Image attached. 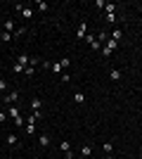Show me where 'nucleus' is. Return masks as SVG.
I'll return each instance as SVG.
<instances>
[{"mask_svg": "<svg viewBox=\"0 0 142 159\" xmlns=\"http://www.w3.org/2000/svg\"><path fill=\"white\" fill-rule=\"evenodd\" d=\"M59 64H62V69H69V66H71V60H69V57H62Z\"/></svg>", "mask_w": 142, "mask_h": 159, "instance_id": "nucleus-18", "label": "nucleus"}, {"mask_svg": "<svg viewBox=\"0 0 142 159\" xmlns=\"http://www.w3.org/2000/svg\"><path fill=\"white\" fill-rule=\"evenodd\" d=\"M121 76H123L121 69H109V79L114 81V83H118V81H121Z\"/></svg>", "mask_w": 142, "mask_h": 159, "instance_id": "nucleus-5", "label": "nucleus"}, {"mask_svg": "<svg viewBox=\"0 0 142 159\" xmlns=\"http://www.w3.org/2000/svg\"><path fill=\"white\" fill-rule=\"evenodd\" d=\"M7 90V81H0V93H5Z\"/></svg>", "mask_w": 142, "mask_h": 159, "instance_id": "nucleus-28", "label": "nucleus"}, {"mask_svg": "<svg viewBox=\"0 0 142 159\" xmlns=\"http://www.w3.org/2000/svg\"><path fill=\"white\" fill-rule=\"evenodd\" d=\"M90 154H93V145H90V143H85V145H81V157H85V159H88Z\"/></svg>", "mask_w": 142, "mask_h": 159, "instance_id": "nucleus-9", "label": "nucleus"}, {"mask_svg": "<svg viewBox=\"0 0 142 159\" xmlns=\"http://www.w3.org/2000/svg\"><path fill=\"white\" fill-rule=\"evenodd\" d=\"M2 31L14 33V31H17V29H14V21H12V19H5V21H2Z\"/></svg>", "mask_w": 142, "mask_h": 159, "instance_id": "nucleus-8", "label": "nucleus"}, {"mask_svg": "<svg viewBox=\"0 0 142 159\" xmlns=\"http://www.w3.org/2000/svg\"><path fill=\"white\" fill-rule=\"evenodd\" d=\"M24 69H26V66H21V64H14V71H17V74H24Z\"/></svg>", "mask_w": 142, "mask_h": 159, "instance_id": "nucleus-26", "label": "nucleus"}, {"mask_svg": "<svg viewBox=\"0 0 142 159\" xmlns=\"http://www.w3.org/2000/svg\"><path fill=\"white\" fill-rule=\"evenodd\" d=\"M74 102H78V105H81V102H85V95H83V93H76V95H74Z\"/></svg>", "mask_w": 142, "mask_h": 159, "instance_id": "nucleus-23", "label": "nucleus"}, {"mask_svg": "<svg viewBox=\"0 0 142 159\" xmlns=\"http://www.w3.org/2000/svg\"><path fill=\"white\" fill-rule=\"evenodd\" d=\"M85 43L90 45V50H102V43L97 40V36H93V33H88V36H85Z\"/></svg>", "mask_w": 142, "mask_h": 159, "instance_id": "nucleus-3", "label": "nucleus"}, {"mask_svg": "<svg viewBox=\"0 0 142 159\" xmlns=\"http://www.w3.org/2000/svg\"><path fill=\"white\" fill-rule=\"evenodd\" d=\"M14 10L24 14V19H31V17H33V10H31V7H24V5H14Z\"/></svg>", "mask_w": 142, "mask_h": 159, "instance_id": "nucleus-4", "label": "nucleus"}, {"mask_svg": "<svg viewBox=\"0 0 142 159\" xmlns=\"http://www.w3.org/2000/svg\"><path fill=\"white\" fill-rule=\"evenodd\" d=\"M0 100H2V102H7V105H14V102L19 100V90H7L5 95H0Z\"/></svg>", "mask_w": 142, "mask_h": 159, "instance_id": "nucleus-1", "label": "nucleus"}, {"mask_svg": "<svg viewBox=\"0 0 142 159\" xmlns=\"http://www.w3.org/2000/svg\"><path fill=\"white\" fill-rule=\"evenodd\" d=\"M5 119H7V112H0V124H2Z\"/></svg>", "mask_w": 142, "mask_h": 159, "instance_id": "nucleus-29", "label": "nucleus"}, {"mask_svg": "<svg viewBox=\"0 0 142 159\" xmlns=\"http://www.w3.org/2000/svg\"><path fill=\"white\" fill-rule=\"evenodd\" d=\"M121 36H123V31H121V29H114V31H111V40H116V43L121 40Z\"/></svg>", "mask_w": 142, "mask_h": 159, "instance_id": "nucleus-15", "label": "nucleus"}, {"mask_svg": "<svg viewBox=\"0 0 142 159\" xmlns=\"http://www.w3.org/2000/svg\"><path fill=\"white\" fill-rule=\"evenodd\" d=\"M107 21L109 24H116V14H107Z\"/></svg>", "mask_w": 142, "mask_h": 159, "instance_id": "nucleus-27", "label": "nucleus"}, {"mask_svg": "<svg viewBox=\"0 0 142 159\" xmlns=\"http://www.w3.org/2000/svg\"><path fill=\"white\" fill-rule=\"evenodd\" d=\"M14 126H24V124H26V119H24V116H21V114H19V116H14Z\"/></svg>", "mask_w": 142, "mask_h": 159, "instance_id": "nucleus-17", "label": "nucleus"}, {"mask_svg": "<svg viewBox=\"0 0 142 159\" xmlns=\"http://www.w3.org/2000/svg\"><path fill=\"white\" fill-rule=\"evenodd\" d=\"M5 143H7L10 147H19V138H17L14 133H10V135H7V138H5Z\"/></svg>", "mask_w": 142, "mask_h": 159, "instance_id": "nucleus-6", "label": "nucleus"}, {"mask_svg": "<svg viewBox=\"0 0 142 159\" xmlns=\"http://www.w3.org/2000/svg\"><path fill=\"white\" fill-rule=\"evenodd\" d=\"M116 48H118V43H116V40H111V38H109L107 43H104V45H102V55H107V57H109V55L114 52Z\"/></svg>", "mask_w": 142, "mask_h": 159, "instance_id": "nucleus-2", "label": "nucleus"}, {"mask_svg": "<svg viewBox=\"0 0 142 159\" xmlns=\"http://www.w3.org/2000/svg\"><path fill=\"white\" fill-rule=\"evenodd\" d=\"M59 150H62L64 154L71 152V143H69V140H62V143H59Z\"/></svg>", "mask_w": 142, "mask_h": 159, "instance_id": "nucleus-14", "label": "nucleus"}, {"mask_svg": "<svg viewBox=\"0 0 142 159\" xmlns=\"http://www.w3.org/2000/svg\"><path fill=\"white\" fill-rule=\"evenodd\" d=\"M0 38L5 40V43H10V40H12L14 36H12V33H7V31H2V33H0Z\"/></svg>", "mask_w": 142, "mask_h": 159, "instance_id": "nucleus-19", "label": "nucleus"}, {"mask_svg": "<svg viewBox=\"0 0 142 159\" xmlns=\"http://www.w3.org/2000/svg\"><path fill=\"white\" fill-rule=\"evenodd\" d=\"M17 64L28 66V64H31V57H28V55H24V52H21V55H17Z\"/></svg>", "mask_w": 142, "mask_h": 159, "instance_id": "nucleus-7", "label": "nucleus"}, {"mask_svg": "<svg viewBox=\"0 0 142 159\" xmlns=\"http://www.w3.org/2000/svg\"><path fill=\"white\" fill-rule=\"evenodd\" d=\"M33 71H36V66H26V69H24V74H26V76H33Z\"/></svg>", "mask_w": 142, "mask_h": 159, "instance_id": "nucleus-25", "label": "nucleus"}, {"mask_svg": "<svg viewBox=\"0 0 142 159\" xmlns=\"http://www.w3.org/2000/svg\"><path fill=\"white\" fill-rule=\"evenodd\" d=\"M41 107H43V100H38V98L31 100V112H41Z\"/></svg>", "mask_w": 142, "mask_h": 159, "instance_id": "nucleus-11", "label": "nucleus"}, {"mask_svg": "<svg viewBox=\"0 0 142 159\" xmlns=\"http://www.w3.org/2000/svg\"><path fill=\"white\" fill-rule=\"evenodd\" d=\"M50 69H52L54 74H59V76H62V71H64V69H62V64H59V62H52V64H50Z\"/></svg>", "mask_w": 142, "mask_h": 159, "instance_id": "nucleus-16", "label": "nucleus"}, {"mask_svg": "<svg viewBox=\"0 0 142 159\" xmlns=\"http://www.w3.org/2000/svg\"><path fill=\"white\" fill-rule=\"evenodd\" d=\"M38 145H41V147H47V145H50V135L41 133V135H38Z\"/></svg>", "mask_w": 142, "mask_h": 159, "instance_id": "nucleus-12", "label": "nucleus"}, {"mask_svg": "<svg viewBox=\"0 0 142 159\" xmlns=\"http://www.w3.org/2000/svg\"><path fill=\"white\" fill-rule=\"evenodd\" d=\"M85 36H88V24L81 21V24H78V38H85Z\"/></svg>", "mask_w": 142, "mask_h": 159, "instance_id": "nucleus-10", "label": "nucleus"}, {"mask_svg": "<svg viewBox=\"0 0 142 159\" xmlns=\"http://www.w3.org/2000/svg\"><path fill=\"white\" fill-rule=\"evenodd\" d=\"M59 79L64 81V83H69V81H71V74H69V71H62V76H59Z\"/></svg>", "mask_w": 142, "mask_h": 159, "instance_id": "nucleus-24", "label": "nucleus"}, {"mask_svg": "<svg viewBox=\"0 0 142 159\" xmlns=\"http://www.w3.org/2000/svg\"><path fill=\"white\" fill-rule=\"evenodd\" d=\"M104 10H107V14H114V12H116V5H114V2H107V7H104Z\"/></svg>", "mask_w": 142, "mask_h": 159, "instance_id": "nucleus-22", "label": "nucleus"}, {"mask_svg": "<svg viewBox=\"0 0 142 159\" xmlns=\"http://www.w3.org/2000/svg\"><path fill=\"white\" fill-rule=\"evenodd\" d=\"M74 159H85V157H74Z\"/></svg>", "mask_w": 142, "mask_h": 159, "instance_id": "nucleus-30", "label": "nucleus"}, {"mask_svg": "<svg viewBox=\"0 0 142 159\" xmlns=\"http://www.w3.org/2000/svg\"><path fill=\"white\" fill-rule=\"evenodd\" d=\"M28 121V124H26V135H33V133H36V121L33 119H26Z\"/></svg>", "mask_w": 142, "mask_h": 159, "instance_id": "nucleus-13", "label": "nucleus"}, {"mask_svg": "<svg viewBox=\"0 0 142 159\" xmlns=\"http://www.w3.org/2000/svg\"><path fill=\"white\" fill-rule=\"evenodd\" d=\"M102 150H104L107 154H111V152H114V145H111V143H104V145H102Z\"/></svg>", "mask_w": 142, "mask_h": 159, "instance_id": "nucleus-20", "label": "nucleus"}, {"mask_svg": "<svg viewBox=\"0 0 142 159\" xmlns=\"http://www.w3.org/2000/svg\"><path fill=\"white\" fill-rule=\"evenodd\" d=\"M36 10H41V12H47V2H43V0H41V2H36Z\"/></svg>", "mask_w": 142, "mask_h": 159, "instance_id": "nucleus-21", "label": "nucleus"}]
</instances>
